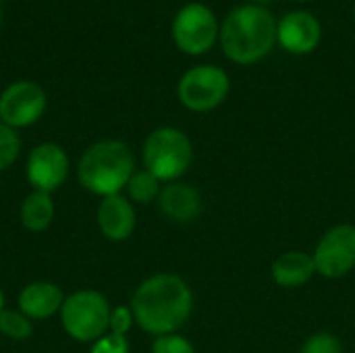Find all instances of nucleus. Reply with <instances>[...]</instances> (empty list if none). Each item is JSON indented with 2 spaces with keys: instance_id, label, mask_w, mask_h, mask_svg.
<instances>
[{
  "instance_id": "obj_11",
  "label": "nucleus",
  "mask_w": 355,
  "mask_h": 353,
  "mask_svg": "<svg viewBox=\"0 0 355 353\" xmlns=\"http://www.w3.org/2000/svg\"><path fill=\"white\" fill-rule=\"evenodd\" d=\"M322 40V25L310 10H291L277 21V42L291 54H310Z\"/></svg>"
},
{
  "instance_id": "obj_17",
  "label": "nucleus",
  "mask_w": 355,
  "mask_h": 353,
  "mask_svg": "<svg viewBox=\"0 0 355 353\" xmlns=\"http://www.w3.org/2000/svg\"><path fill=\"white\" fill-rule=\"evenodd\" d=\"M160 189H162V181L156 179L150 171L146 169H137L127 187H125V196L135 204V206H146V204H152L158 200L160 196Z\"/></svg>"
},
{
  "instance_id": "obj_2",
  "label": "nucleus",
  "mask_w": 355,
  "mask_h": 353,
  "mask_svg": "<svg viewBox=\"0 0 355 353\" xmlns=\"http://www.w3.org/2000/svg\"><path fill=\"white\" fill-rule=\"evenodd\" d=\"M218 42L229 60L254 64L277 44V19L264 4L233 6L223 19Z\"/></svg>"
},
{
  "instance_id": "obj_7",
  "label": "nucleus",
  "mask_w": 355,
  "mask_h": 353,
  "mask_svg": "<svg viewBox=\"0 0 355 353\" xmlns=\"http://www.w3.org/2000/svg\"><path fill=\"white\" fill-rule=\"evenodd\" d=\"M171 33L181 52L200 56L218 42L220 25L210 6L202 2H187L177 10Z\"/></svg>"
},
{
  "instance_id": "obj_19",
  "label": "nucleus",
  "mask_w": 355,
  "mask_h": 353,
  "mask_svg": "<svg viewBox=\"0 0 355 353\" xmlns=\"http://www.w3.org/2000/svg\"><path fill=\"white\" fill-rule=\"evenodd\" d=\"M21 154V139L15 129L0 123V173L8 171Z\"/></svg>"
},
{
  "instance_id": "obj_21",
  "label": "nucleus",
  "mask_w": 355,
  "mask_h": 353,
  "mask_svg": "<svg viewBox=\"0 0 355 353\" xmlns=\"http://www.w3.org/2000/svg\"><path fill=\"white\" fill-rule=\"evenodd\" d=\"M152 353H196V350H193L189 339H185L183 335L173 333V335L154 337Z\"/></svg>"
},
{
  "instance_id": "obj_18",
  "label": "nucleus",
  "mask_w": 355,
  "mask_h": 353,
  "mask_svg": "<svg viewBox=\"0 0 355 353\" xmlns=\"http://www.w3.org/2000/svg\"><path fill=\"white\" fill-rule=\"evenodd\" d=\"M0 335L10 341H25L33 335V322L21 310L4 308L0 312Z\"/></svg>"
},
{
  "instance_id": "obj_12",
  "label": "nucleus",
  "mask_w": 355,
  "mask_h": 353,
  "mask_svg": "<svg viewBox=\"0 0 355 353\" xmlns=\"http://www.w3.org/2000/svg\"><path fill=\"white\" fill-rule=\"evenodd\" d=\"M96 225L108 241H127L137 227L135 204L125 193L102 198L96 208Z\"/></svg>"
},
{
  "instance_id": "obj_4",
  "label": "nucleus",
  "mask_w": 355,
  "mask_h": 353,
  "mask_svg": "<svg viewBox=\"0 0 355 353\" xmlns=\"http://www.w3.org/2000/svg\"><path fill=\"white\" fill-rule=\"evenodd\" d=\"M193 146L185 131L177 127L154 129L141 146L144 169L162 183L179 181L191 166Z\"/></svg>"
},
{
  "instance_id": "obj_3",
  "label": "nucleus",
  "mask_w": 355,
  "mask_h": 353,
  "mask_svg": "<svg viewBox=\"0 0 355 353\" xmlns=\"http://www.w3.org/2000/svg\"><path fill=\"white\" fill-rule=\"evenodd\" d=\"M135 171L133 150L119 139H100L92 144L77 162L81 187L100 198L123 193Z\"/></svg>"
},
{
  "instance_id": "obj_16",
  "label": "nucleus",
  "mask_w": 355,
  "mask_h": 353,
  "mask_svg": "<svg viewBox=\"0 0 355 353\" xmlns=\"http://www.w3.org/2000/svg\"><path fill=\"white\" fill-rule=\"evenodd\" d=\"M56 208H54V200L50 193L44 191H29L19 208V218L21 225L29 231V233H42L46 231L52 221H54Z\"/></svg>"
},
{
  "instance_id": "obj_10",
  "label": "nucleus",
  "mask_w": 355,
  "mask_h": 353,
  "mask_svg": "<svg viewBox=\"0 0 355 353\" xmlns=\"http://www.w3.org/2000/svg\"><path fill=\"white\" fill-rule=\"evenodd\" d=\"M71 173V160L67 150L56 141L37 144L25 160V179L35 191L54 193L64 185Z\"/></svg>"
},
{
  "instance_id": "obj_6",
  "label": "nucleus",
  "mask_w": 355,
  "mask_h": 353,
  "mask_svg": "<svg viewBox=\"0 0 355 353\" xmlns=\"http://www.w3.org/2000/svg\"><path fill=\"white\" fill-rule=\"evenodd\" d=\"M231 89L225 69L216 64H198L183 73L177 85L179 102L191 112H210L218 108Z\"/></svg>"
},
{
  "instance_id": "obj_14",
  "label": "nucleus",
  "mask_w": 355,
  "mask_h": 353,
  "mask_svg": "<svg viewBox=\"0 0 355 353\" xmlns=\"http://www.w3.org/2000/svg\"><path fill=\"white\" fill-rule=\"evenodd\" d=\"M156 204L168 221L183 223V225L193 223L204 210V200H202L200 189H196L193 185L183 183V181L166 183L160 189Z\"/></svg>"
},
{
  "instance_id": "obj_22",
  "label": "nucleus",
  "mask_w": 355,
  "mask_h": 353,
  "mask_svg": "<svg viewBox=\"0 0 355 353\" xmlns=\"http://www.w3.org/2000/svg\"><path fill=\"white\" fill-rule=\"evenodd\" d=\"M135 325V318H133V312H131V306H114L112 312H110V325H108V333H114V335H123L127 337L131 333Z\"/></svg>"
},
{
  "instance_id": "obj_9",
  "label": "nucleus",
  "mask_w": 355,
  "mask_h": 353,
  "mask_svg": "<svg viewBox=\"0 0 355 353\" xmlns=\"http://www.w3.org/2000/svg\"><path fill=\"white\" fill-rule=\"evenodd\" d=\"M316 275L341 279L355 268V225L341 223L331 227L314 248Z\"/></svg>"
},
{
  "instance_id": "obj_27",
  "label": "nucleus",
  "mask_w": 355,
  "mask_h": 353,
  "mask_svg": "<svg viewBox=\"0 0 355 353\" xmlns=\"http://www.w3.org/2000/svg\"><path fill=\"white\" fill-rule=\"evenodd\" d=\"M300 2H310V0H300Z\"/></svg>"
},
{
  "instance_id": "obj_23",
  "label": "nucleus",
  "mask_w": 355,
  "mask_h": 353,
  "mask_svg": "<svg viewBox=\"0 0 355 353\" xmlns=\"http://www.w3.org/2000/svg\"><path fill=\"white\" fill-rule=\"evenodd\" d=\"M131 345L129 339L123 335H114V333H106L102 335L98 341H94L89 345V353H129Z\"/></svg>"
},
{
  "instance_id": "obj_15",
  "label": "nucleus",
  "mask_w": 355,
  "mask_h": 353,
  "mask_svg": "<svg viewBox=\"0 0 355 353\" xmlns=\"http://www.w3.org/2000/svg\"><path fill=\"white\" fill-rule=\"evenodd\" d=\"M314 275H316V264L312 254L300 250L281 254L270 268V277L281 289H300L308 285Z\"/></svg>"
},
{
  "instance_id": "obj_5",
  "label": "nucleus",
  "mask_w": 355,
  "mask_h": 353,
  "mask_svg": "<svg viewBox=\"0 0 355 353\" xmlns=\"http://www.w3.org/2000/svg\"><path fill=\"white\" fill-rule=\"evenodd\" d=\"M112 306L96 289H79L64 298L60 308V325L77 343H94L108 333Z\"/></svg>"
},
{
  "instance_id": "obj_20",
  "label": "nucleus",
  "mask_w": 355,
  "mask_h": 353,
  "mask_svg": "<svg viewBox=\"0 0 355 353\" xmlns=\"http://www.w3.org/2000/svg\"><path fill=\"white\" fill-rule=\"evenodd\" d=\"M300 353H343V347H341V341L333 333L320 331V333L310 335L304 341Z\"/></svg>"
},
{
  "instance_id": "obj_13",
  "label": "nucleus",
  "mask_w": 355,
  "mask_h": 353,
  "mask_svg": "<svg viewBox=\"0 0 355 353\" xmlns=\"http://www.w3.org/2000/svg\"><path fill=\"white\" fill-rule=\"evenodd\" d=\"M64 291L52 281H31L17 295V310H21L31 322L48 320L60 314L64 304Z\"/></svg>"
},
{
  "instance_id": "obj_26",
  "label": "nucleus",
  "mask_w": 355,
  "mask_h": 353,
  "mask_svg": "<svg viewBox=\"0 0 355 353\" xmlns=\"http://www.w3.org/2000/svg\"><path fill=\"white\" fill-rule=\"evenodd\" d=\"M0 23H2V6H0Z\"/></svg>"
},
{
  "instance_id": "obj_1",
  "label": "nucleus",
  "mask_w": 355,
  "mask_h": 353,
  "mask_svg": "<svg viewBox=\"0 0 355 353\" xmlns=\"http://www.w3.org/2000/svg\"><path fill=\"white\" fill-rule=\"evenodd\" d=\"M135 325L148 335L162 337L177 333L191 316L193 293L185 279L173 273H158L137 285L131 298Z\"/></svg>"
},
{
  "instance_id": "obj_25",
  "label": "nucleus",
  "mask_w": 355,
  "mask_h": 353,
  "mask_svg": "<svg viewBox=\"0 0 355 353\" xmlns=\"http://www.w3.org/2000/svg\"><path fill=\"white\" fill-rule=\"evenodd\" d=\"M254 4H264V2H270V0H252Z\"/></svg>"
},
{
  "instance_id": "obj_8",
  "label": "nucleus",
  "mask_w": 355,
  "mask_h": 353,
  "mask_svg": "<svg viewBox=\"0 0 355 353\" xmlns=\"http://www.w3.org/2000/svg\"><path fill=\"white\" fill-rule=\"evenodd\" d=\"M48 108V96L35 81H15L0 94V123L10 129L35 125Z\"/></svg>"
},
{
  "instance_id": "obj_24",
  "label": "nucleus",
  "mask_w": 355,
  "mask_h": 353,
  "mask_svg": "<svg viewBox=\"0 0 355 353\" xmlns=\"http://www.w3.org/2000/svg\"><path fill=\"white\" fill-rule=\"evenodd\" d=\"M6 308V300H4V293H2V289H0V312Z\"/></svg>"
}]
</instances>
